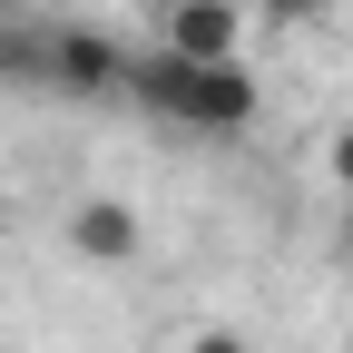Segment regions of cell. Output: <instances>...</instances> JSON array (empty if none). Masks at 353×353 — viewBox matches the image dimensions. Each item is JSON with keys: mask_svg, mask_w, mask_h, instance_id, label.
<instances>
[{"mask_svg": "<svg viewBox=\"0 0 353 353\" xmlns=\"http://www.w3.org/2000/svg\"><path fill=\"white\" fill-rule=\"evenodd\" d=\"M265 20H285V30H304V20H324V0H255Z\"/></svg>", "mask_w": 353, "mask_h": 353, "instance_id": "cell-7", "label": "cell"}, {"mask_svg": "<svg viewBox=\"0 0 353 353\" xmlns=\"http://www.w3.org/2000/svg\"><path fill=\"white\" fill-rule=\"evenodd\" d=\"M0 88H50V20H0Z\"/></svg>", "mask_w": 353, "mask_h": 353, "instance_id": "cell-5", "label": "cell"}, {"mask_svg": "<svg viewBox=\"0 0 353 353\" xmlns=\"http://www.w3.org/2000/svg\"><path fill=\"white\" fill-rule=\"evenodd\" d=\"M334 255L353 265V196H343V226H334Z\"/></svg>", "mask_w": 353, "mask_h": 353, "instance_id": "cell-9", "label": "cell"}, {"mask_svg": "<svg viewBox=\"0 0 353 353\" xmlns=\"http://www.w3.org/2000/svg\"><path fill=\"white\" fill-rule=\"evenodd\" d=\"M69 255H79V265H99V275L138 265V255H148L138 206H118V196H79V206H69Z\"/></svg>", "mask_w": 353, "mask_h": 353, "instance_id": "cell-3", "label": "cell"}, {"mask_svg": "<svg viewBox=\"0 0 353 353\" xmlns=\"http://www.w3.org/2000/svg\"><path fill=\"white\" fill-rule=\"evenodd\" d=\"M324 176H334V187H343V196H353V128H343V138H334V148H324Z\"/></svg>", "mask_w": 353, "mask_h": 353, "instance_id": "cell-8", "label": "cell"}, {"mask_svg": "<svg viewBox=\"0 0 353 353\" xmlns=\"http://www.w3.org/2000/svg\"><path fill=\"white\" fill-rule=\"evenodd\" d=\"M128 79L118 39L79 30V20H50V88H69V99H108V88Z\"/></svg>", "mask_w": 353, "mask_h": 353, "instance_id": "cell-4", "label": "cell"}, {"mask_svg": "<svg viewBox=\"0 0 353 353\" xmlns=\"http://www.w3.org/2000/svg\"><path fill=\"white\" fill-rule=\"evenodd\" d=\"M118 88H138L167 128H196V138H236V128H255V108H265L245 59H176V50H148Z\"/></svg>", "mask_w": 353, "mask_h": 353, "instance_id": "cell-1", "label": "cell"}, {"mask_svg": "<svg viewBox=\"0 0 353 353\" xmlns=\"http://www.w3.org/2000/svg\"><path fill=\"white\" fill-rule=\"evenodd\" d=\"M157 50H176V59H245V0H157Z\"/></svg>", "mask_w": 353, "mask_h": 353, "instance_id": "cell-2", "label": "cell"}, {"mask_svg": "<svg viewBox=\"0 0 353 353\" xmlns=\"http://www.w3.org/2000/svg\"><path fill=\"white\" fill-rule=\"evenodd\" d=\"M20 10H69V0H20Z\"/></svg>", "mask_w": 353, "mask_h": 353, "instance_id": "cell-10", "label": "cell"}, {"mask_svg": "<svg viewBox=\"0 0 353 353\" xmlns=\"http://www.w3.org/2000/svg\"><path fill=\"white\" fill-rule=\"evenodd\" d=\"M187 353H255V343H245L236 324H196V334H187Z\"/></svg>", "mask_w": 353, "mask_h": 353, "instance_id": "cell-6", "label": "cell"}]
</instances>
